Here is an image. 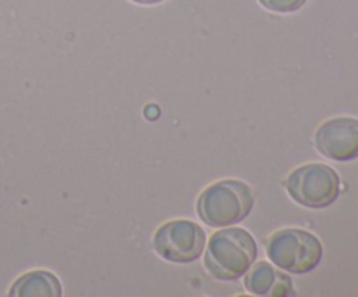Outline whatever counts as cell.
<instances>
[{"mask_svg": "<svg viewBox=\"0 0 358 297\" xmlns=\"http://www.w3.org/2000/svg\"><path fill=\"white\" fill-rule=\"evenodd\" d=\"M62 283L49 271H30L17 278L9 290L13 297H59Z\"/></svg>", "mask_w": 358, "mask_h": 297, "instance_id": "ba28073f", "label": "cell"}, {"mask_svg": "<svg viewBox=\"0 0 358 297\" xmlns=\"http://www.w3.org/2000/svg\"><path fill=\"white\" fill-rule=\"evenodd\" d=\"M262 6L268 10H273V13H296L299 10L308 0H259Z\"/></svg>", "mask_w": 358, "mask_h": 297, "instance_id": "9c48e42d", "label": "cell"}, {"mask_svg": "<svg viewBox=\"0 0 358 297\" xmlns=\"http://www.w3.org/2000/svg\"><path fill=\"white\" fill-rule=\"evenodd\" d=\"M290 198L306 208L331 206L341 192L338 171L327 164L311 163L296 168L285 182Z\"/></svg>", "mask_w": 358, "mask_h": 297, "instance_id": "277c9868", "label": "cell"}, {"mask_svg": "<svg viewBox=\"0 0 358 297\" xmlns=\"http://www.w3.org/2000/svg\"><path fill=\"white\" fill-rule=\"evenodd\" d=\"M257 259L254 236L240 227L220 229L206 245L205 268L217 280L231 282L243 276Z\"/></svg>", "mask_w": 358, "mask_h": 297, "instance_id": "6da1fadb", "label": "cell"}, {"mask_svg": "<svg viewBox=\"0 0 358 297\" xmlns=\"http://www.w3.org/2000/svg\"><path fill=\"white\" fill-rule=\"evenodd\" d=\"M315 147L327 159L353 161L358 157V119L334 117L315 133Z\"/></svg>", "mask_w": 358, "mask_h": 297, "instance_id": "8992f818", "label": "cell"}, {"mask_svg": "<svg viewBox=\"0 0 358 297\" xmlns=\"http://www.w3.org/2000/svg\"><path fill=\"white\" fill-rule=\"evenodd\" d=\"M206 236L199 224L192 220H171L156 231L152 247L164 261L187 264L203 254Z\"/></svg>", "mask_w": 358, "mask_h": 297, "instance_id": "5b68a950", "label": "cell"}, {"mask_svg": "<svg viewBox=\"0 0 358 297\" xmlns=\"http://www.w3.org/2000/svg\"><path fill=\"white\" fill-rule=\"evenodd\" d=\"M254 191L240 180H220L208 185L198 198V215L212 227L234 226L254 208Z\"/></svg>", "mask_w": 358, "mask_h": 297, "instance_id": "7a4b0ae2", "label": "cell"}, {"mask_svg": "<svg viewBox=\"0 0 358 297\" xmlns=\"http://www.w3.org/2000/svg\"><path fill=\"white\" fill-rule=\"evenodd\" d=\"M268 257L273 264L292 275L310 273L320 264L324 247L313 233L304 229H282L268 241Z\"/></svg>", "mask_w": 358, "mask_h": 297, "instance_id": "3957f363", "label": "cell"}, {"mask_svg": "<svg viewBox=\"0 0 358 297\" xmlns=\"http://www.w3.org/2000/svg\"><path fill=\"white\" fill-rule=\"evenodd\" d=\"M135 3H142V6H154V3H161L164 0H131Z\"/></svg>", "mask_w": 358, "mask_h": 297, "instance_id": "30bf717a", "label": "cell"}, {"mask_svg": "<svg viewBox=\"0 0 358 297\" xmlns=\"http://www.w3.org/2000/svg\"><path fill=\"white\" fill-rule=\"evenodd\" d=\"M245 289L254 296L287 297L294 296V285L287 275L273 268L269 262H257L245 273Z\"/></svg>", "mask_w": 358, "mask_h": 297, "instance_id": "52a82bcc", "label": "cell"}]
</instances>
